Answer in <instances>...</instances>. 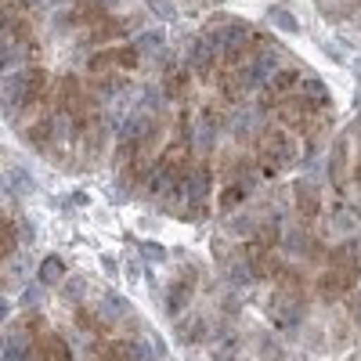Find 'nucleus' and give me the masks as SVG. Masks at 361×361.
Masks as SVG:
<instances>
[{
  "instance_id": "obj_1",
  "label": "nucleus",
  "mask_w": 361,
  "mask_h": 361,
  "mask_svg": "<svg viewBox=\"0 0 361 361\" xmlns=\"http://www.w3.org/2000/svg\"><path fill=\"white\" fill-rule=\"evenodd\" d=\"M300 156V148H296V137L282 127H264L257 134V170L264 177H275L282 170H289Z\"/></svg>"
},
{
  "instance_id": "obj_2",
  "label": "nucleus",
  "mask_w": 361,
  "mask_h": 361,
  "mask_svg": "<svg viewBox=\"0 0 361 361\" xmlns=\"http://www.w3.org/2000/svg\"><path fill=\"white\" fill-rule=\"evenodd\" d=\"M44 90H47V73L40 66H25L18 73H8L4 80V105L8 116H15L18 109H33L44 102Z\"/></svg>"
},
{
  "instance_id": "obj_3",
  "label": "nucleus",
  "mask_w": 361,
  "mask_h": 361,
  "mask_svg": "<svg viewBox=\"0 0 361 361\" xmlns=\"http://www.w3.org/2000/svg\"><path fill=\"white\" fill-rule=\"evenodd\" d=\"M271 318H275V325L282 329H296L300 322H304V293H300V279H296V271H282V286L279 293L271 296Z\"/></svg>"
},
{
  "instance_id": "obj_4",
  "label": "nucleus",
  "mask_w": 361,
  "mask_h": 361,
  "mask_svg": "<svg viewBox=\"0 0 361 361\" xmlns=\"http://www.w3.org/2000/svg\"><path fill=\"white\" fill-rule=\"evenodd\" d=\"M357 275H361L357 260H336L325 275H318V300H325V304H340V300H347L354 293V286H357Z\"/></svg>"
},
{
  "instance_id": "obj_5",
  "label": "nucleus",
  "mask_w": 361,
  "mask_h": 361,
  "mask_svg": "<svg viewBox=\"0 0 361 361\" xmlns=\"http://www.w3.org/2000/svg\"><path fill=\"white\" fill-rule=\"evenodd\" d=\"M206 206H209V166H192L185 185V217L188 221L206 217Z\"/></svg>"
},
{
  "instance_id": "obj_6",
  "label": "nucleus",
  "mask_w": 361,
  "mask_h": 361,
  "mask_svg": "<svg viewBox=\"0 0 361 361\" xmlns=\"http://www.w3.org/2000/svg\"><path fill=\"white\" fill-rule=\"evenodd\" d=\"M304 83V76H300V69H293V66H286V69H279L275 76H271L264 87H260V109H275L279 102H286L293 90Z\"/></svg>"
},
{
  "instance_id": "obj_7",
  "label": "nucleus",
  "mask_w": 361,
  "mask_h": 361,
  "mask_svg": "<svg viewBox=\"0 0 361 361\" xmlns=\"http://www.w3.org/2000/svg\"><path fill=\"white\" fill-rule=\"evenodd\" d=\"M221 66V51L209 37H195L192 40V51H188V73L199 76V80H209Z\"/></svg>"
},
{
  "instance_id": "obj_8",
  "label": "nucleus",
  "mask_w": 361,
  "mask_h": 361,
  "mask_svg": "<svg viewBox=\"0 0 361 361\" xmlns=\"http://www.w3.org/2000/svg\"><path fill=\"white\" fill-rule=\"evenodd\" d=\"M137 62H141L137 47H134V44H123V47H109V51L94 54L87 69H90V73H105V69H134Z\"/></svg>"
},
{
  "instance_id": "obj_9",
  "label": "nucleus",
  "mask_w": 361,
  "mask_h": 361,
  "mask_svg": "<svg viewBox=\"0 0 361 361\" xmlns=\"http://www.w3.org/2000/svg\"><path fill=\"white\" fill-rule=\"evenodd\" d=\"M246 264H250V271H253V279H275V275H282L279 257L271 253V246L257 243V238L246 246Z\"/></svg>"
},
{
  "instance_id": "obj_10",
  "label": "nucleus",
  "mask_w": 361,
  "mask_h": 361,
  "mask_svg": "<svg viewBox=\"0 0 361 361\" xmlns=\"http://www.w3.org/2000/svg\"><path fill=\"white\" fill-rule=\"evenodd\" d=\"M33 357L37 361H73V350L58 333H40L33 343Z\"/></svg>"
},
{
  "instance_id": "obj_11",
  "label": "nucleus",
  "mask_w": 361,
  "mask_h": 361,
  "mask_svg": "<svg viewBox=\"0 0 361 361\" xmlns=\"http://www.w3.org/2000/svg\"><path fill=\"white\" fill-rule=\"evenodd\" d=\"M192 296H195V275H192V271H185L180 279H173V286L166 293V311L170 314H180V311L192 304Z\"/></svg>"
},
{
  "instance_id": "obj_12",
  "label": "nucleus",
  "mask_w": 361,
  "mask_h": 361,
  "mask_svg": "<svg viewBox=\"0 0 361 361\" xmlns=\"http://www.w3.org/2000/svg\"><path fill=\"white\" fill-rule=\"evenodd\" d=\"M98 361H148V354L134 340H112L98 350Z\"/></svg>"
},
{
  "instance_id": "obj_13",
  "label": "nucleus",
  "mask_w": 361,
  "mask_h": 361,
  "mask_svg": "<svg viewBox=\"0 0 361 361\" xmlns=\"http://www.w3.org/2000/svg\"><path fill=\"white\" fill-rule=\"evenodd\" d=\"M296 209H300V217H307V221H314L322 214V195L311 180H300L296 185Z\"/></svg>"
},
{
  "instance_id": "obj_14",
  "label": "nucleus",
  "mask_w": 361,
  "mask_h": 361,
  "mask_svg": "<svg viewBox=\"0 0 361 361\" xmlns=\"http://www.w3.org/2000/svg\"><path fill=\"white\" fill-rule=\"evenodd\" d=\"M347 159H350L347 137H336V145H333V159H329V177H333V185H336V188L347 185Z\"/></svg>"
},
{
  "instance_id": "obj_15",
  "label": "nucleus",
  "mask_w": 361,
  "mask_h": 361,
  "mask_svg": "<svg viewBox=\"0 0 361 361\" xmlns=\"http://www.w3.org/2000/svg\"><path fill=\"white\" fill-rule=\"evenodd\" d=\"M163 90H166V98L180 102V98L188 94V73L177 69V66H170V69H166V80H163Z\"/></svg>"
},
{
  "instance_id": "obj_16",
  "label": "nucleus",
  "mask_w": 361,
  "mask_h": 361,
  "mask_svg": "<svg viewBox=\"0 0 361 361\" xmlns=\"http://www.w3.org/2000/svg\"><path fill=\"white\" fill-rule=\"evenodd\" d=\"M62 279H66V264L58 260V257H47V260L40 264V282H44V286H58Z\"/></svg>"
},
{
  "instance_id": "obj_17",
  "label": "nucleus",
  "mask_w": 361,
  "mask_h": 361,
  "mask_svg": "<svg viewBox=\"0 0 361 361\" xmlns=\"http://www.w3.org/2000/svg\"><path fill=\"white\" fill-rule=\"evenodd\" d=\"M134 47H137V54H141V58L159 54V51H163V33H145V37H137V40H134Z\"/></svg>"
},
{
  "instance_id": "obj_18",
  "label": "nucleus",
  "mask_w": 361,
  "mask_h": 361,
  "mask_svg": "<svg viewBox=\"0 0 361 361\" xmlns=\"http://www.w3.org/2000/svg\"><path fill=\"white\" fill-rule=\"evenodd\" d=\"M271 22H275L279 29H289V33H300V22H296L293 11H286V8H271Z\"/></svg>"
},
{
  "instance_id": "obj_19",
  "label": "nucleus",
  "mask_w": 361,
  "mask_h": 361,
  "mask_svg": "<svg viewBox=\"0 0 361 361\" xmlns=\"http://www.w3.org/2000/svg\"><path fill=\"white\" fill-rule=\"evenodd\" d=\"M18 246V231H15V217H4V246H0V253L11 257Z\"/></svg>"
},
{
  "instance_id": "obj_20",
  "label": "nucleus",
  "mask_w": 361,
  "mask_h": 361,
  "mask_svg": "<svg viewBox=\"0 0 361 361\" xmlns=\"http://www.w3.org/2000/svg\"><path fill=\"white\" fill-rule=\"evenodd\" d=\"M199 329H202V333H206V322L202 318H192V322H185V325H180V340H199Z\"/></svg>"
},
{
  "instance_id": "obj_21",
  "label": "nucleus",
  "mask_w": 361,
  "mask_h": 361,
  "mask_svg": "<svg viewBox=\"0 0 361 361\" xmlns=\"http://www.w3.org/2000/svg\"><path fill=\"white\" fill-rule=\"evenodd\" d=\"M286 250L304 253V250H307V235H304V231H289V235H286Z\"/></svg>"
},
{
  "instance_id": "obj_22",
  "label": "nucleus",
  "mask_w": 361,
  "mask_h": 361,
  "mask_svg": "<svg viewBox=\"0 0 361 361\" xmlns=\"http://www.w3.org/2000/svg\"><path fill=\"white\" fill-rule=\"evenodd\" d=\"M347 307H350V314H354V322L361 325V293H357V296H350V304H347Z\"/></svg>"
},
{
  "instance_id": "obj_23",
  "label": "nucleus",
  "mask_w": 361,
  "mask_h": 361,
  "mask_svg": "<svg viewBox=\"0 0 361 361\" xmlns=\"http://www.w3.org/2000/svg\"><path fill=\"white\" fill-rule=\"evenodd\" d=\"M141 253H148V257H152V260H163V250H159L156 243H148V246H145Z\"/></svg>"
},
{
  "instance_id": "obj_24",
  "label": "nucleus",
  "mask_w": 361,
  "mask_h": 361,
  "mask_svg": "<svg viewBox=\"0 0 361 361\" xmlns=\"http://www.w3.org/2000/svg\"><path fill=\"white\" fill-rule=\"evenodd\" d=\"M357 180H361V163H357Z\"/></svg>"
},
{
  "instance_id": "obj_25",
  "label": "nucleus",
  "mask_w": 361,
  "mask_h": 361,
  "mask_svg": "<svg viewBox=\"0 0 361 361\" xmlns=\"http://www.w3.org/2000/svg\"><path fill=\"white\" fill-rule=\"evenodd\" d=\"M357 76H361V62H357Z\"/></svg>"
}]
</instances>
